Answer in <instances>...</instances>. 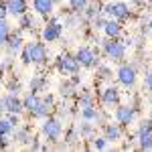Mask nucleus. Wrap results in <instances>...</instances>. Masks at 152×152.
I'll use <instances>...</instances> for the list:
<instances>
[{
	"label": "nucleus",
	"instance_id": "1",
	"mask_svg": "<svg viewBox=\"0 0 152 152\" xmlns=\"http://www.w3.org/2000/svg\"><path fill=\"white\" fill-rule=\"evenodd\" d=\"M20 59L24 65H45L49 61V53H47V45L43 41H31L24 43L20 49Z\"/></svg>",
	"mask_w": 152,
	"mask_h": 152
},
{
	"label": "nucleus",
	"instance_id": "2",
	"mask_svg": "<svg viewBox=\"0 0 152 152\" xmlns=\"http://www.w3.org/2000/svg\"><path fill=\"white\" fill-rule=\"evenodd\" d=\"M41 134H43L49 142H57L59 138L63 136V122H61V118H55V116L43 118Z\"/></svg>",
	"mask_w": 152,
	"mask_h": 152
},
{
	"label": "nucleus",
	"instance_id": "3",
	"mask_svg": "<svg viewBox=\"0 0 152 152\" xmlns=\"http://www.w3.org/2000/svg\"><path fill=\"white\" fill-rule=\"evenodd\" d=\"M102 12H104L107 18H114V20H128L132 16V8H130L126 2H107L105 6H102Z\"/></svg>",
	"mask_w": 152,
	"mask_h": 152
},
{
	"label": "nucleus",
	"instance_id": "4",
	"mask_svg": "<svg viewBox=\"0 0 152 152\" xmlns=\"http://www.w3.org/2000/svg\"><path fill=\"white\" fill-rule=\"evenodd\" d=\"M55 69H57L59 73H63V75H73V73H79L81 65H79V61L75 59V55H71V53H61V55L55 59Z\"/></svg>",
	"mask_w": 152,
	"mask_h": 152
},
{
	"label": "nucleus",
	"instance_id": "5",
	"mask_svg": "<svg viewBox=\"0 0 152 152\" xmlns=\"http://www.w3.org/2000/svg\"><path fill=\"white\" fill-rule=\"evenodd\" d=\"M75 59L79 61V65L85 67V69H95L99 65V53L95 51L94 47H79L75 51Z\"/></svg>",
	"mask_w": 152,
	"mask_h": 152
},
{
	"label": "nucleus",
	"instance_id": "6",
	"mask_svg": "<svg viewBox=\"0 0 152 152\" xmlns=\"http://www.w3.org/2000/svg\"><path fill=\"white\" fill-rule=\"evenodd\" d=\"M102 49H104L107 59L122 61V59L126 57V43L120 41V39H105L104 43H102Z\"/></svg>",
	"mask_w": 152,
	"mask_h": 152
},
{
	"label": "nucleus",
	"instance_id": "7",
	"mask_svg": "<svg viewBox=\"0 0 152 152\" xmlns=\"http://www.w3.org/2000/svg\"><path fill=\"white\" fill-rule=\"evenodd\" d=\"M116 79L120 85H124V87H132L136 79H138V69H136V65H132V63H122L116 71Z\"/></svg>",
	"mask_w": 152,
	"mask_h": 152
},
{
	"label": "nucleus",
	"instance_id": "8",
	"mask_svg": "<svg viewBox=\"0 0 152 152\" xmlns=\"http://www.w3.org/2000/svg\"><path fill=\"white\" fill-rule=\"evenodd\" d=\"M63 35V24L59 23V18H51L47 20V24L43 26V31H41V39H43V43H55L59 41Z\"/></svg>",
	"mask_w": 152,
	"mask_h": 152
},
{
	"label": "nucleus",
	"instance_id": "9",
	"mask_svg": "<svg viewBox=\"0 0 152 152\" xmlns=\"http://www.w3.org/2000/svg\"><path fill=\"white\" fill-rule=\"evenodd\" d=\"M0 104L4 107V112H10V114H23L24 112V105H23V99L18 97V94H4L0 95Z\"/></svg>",
	"mask_w": 152,
	"mask_h": 152
},
{
	"label": "nucleus",
	"instance_id": "10",
	"mask_svg": "<svg viewBox=\"0 0 152 152\" xmlns=\"http://www.w3.org/2000/svg\"><path fill=\"white\" fill-rule=\"evenodd\" d=\"M138 146L142 150H152V122L150 120H144L140 126H138Z\"/></svg>",
	"mask_w": 152,
	"mask_h": 152
},
{
	"label": "nucleus",
	"instance_id": "11",
	"mask_svg": "<svg viewBox=\"0 0 152 152\" xmlns=\"http://www.w3.org/2000/svg\"><path fill=\"white\" fill-rule=\"evenodd\" d=\"M114 118H116V122L122 126V128H130V124L134 122V118H136V112H134V107H130V105H116V112H114Z\"/></svg>",
	"mask_w": 152,
	"mask_h": 152
},
{
	"label": "nucleus",
	"instance_id": "12",
	"mask_svg": "<svg viewBox=\"0 0 152 152\" xmlns=\"http://www.w3.org/2000/svg\"><path fill=\"white\" fill-rule=\"evenodd\" d=\"M120 97H122V94H120V89H118L116 85H107L104 91H102V95H99L102 104H104V105H110V107L120 104Z\"/></svg>",
	"mask_w": 152,
	"mask_h": 152
},
{
	"label": "nucleus",
	"instance_id": "13",
	"mask_svg": "<svg viewBox=\"0 0 152 152\" xmlns=\"http://www.w3.org/2000/svg\"><path fill=\"white\" fill-rule=\"evenodd\" d=\"M102 31H104V35L107 37V39H120V37L124 35L122 23H120V20H114V18H107Z\"/></svg>",
	"mask_w": 152,
	"mask_h": 152
},
{
	"label": "nucleus",
	"instance_id": "14",
	"mask_svg": "<svg viewBox=\"0 0 152 152\" xmlns=\"http://www.w3.org/2000/svg\"><path fill=\"white\" fill-rule=\"evenodd\" d=\"M104 136L107 142H118V140H122V136H124V128L118 122L116 124L107 122V124H104Z\"/></svg>",
	"mask_w": 152,
	"mask_h": 152
},
{
	"label": "nucleus",
	"instance_id": "15",
	"mask_svg": "<svg viewBox=\"0 0 152 152\" xmlns=\"http://www.w3.org/2000/svg\"><path fill=\"white\" fill-rule=\"evenodd\" d=\"M24 45V39H23V31H10V37H8V41H6V45L4 47L8 49V53L14 55V53H18Z\"/></svg>",
	"mask_w": 152,
	"mask_h": 152
},
{
	"label": "nucleus",
	"instance_id": "16",
	"mask_svg": "<svg viewBox=\"0 0 152 152\" xmlns=\"http://www.w3.org/2000/svg\"><path fill=\"white\" fill-rule=\"evenodd\" d=\"M33 8L39 16H51L55 10V2L53 0H33Z\"/></svg>",
	"mask_w": 152,
	"mask_h": 152
},
{
	"label": "nucleus",
	"instance_id": "17",
	"mask_svg": "<svg viewBox=\"0 0 152 152\" xmlns=\"http://www.w3.org/2000/svg\"><path fill=\"white\" fill-rule=\"evenodd\" d=\"M6 8H8V14L20 16L28 10V0H6Z\"/></svg>",
	"mask_w": 152,
	"mask_h": 152
},
{
	"label": "nucleus",
	"instance_id": "18",
	"mask_svg": "<svg viewBox=\"0 0 152 152\" xmlns=\"http://www.w3.org/2000/svg\"><path fill=\"white\" fill-rule=\"evenodd\" d=\"M79 116L85 122H102V112L95 107V105H85V107H79Z\"/></svg>",
	"mask_w": 152,
	"mask_h": 152
},
{
	"label": "nucleus",
	"instance_id": "19",
	"mask_svg": "<svg viewBox=\"0 0 152 152\" xmlns=\"http://www.w3.org/2000/svg\"><path fill=\"white\" fill-rule=\"evenodd\" d=\"M12 140L16 142V144H20V146H26L33 140V134H31V130L26 128V126H16V132H14Z\"/></svg>",
	"mask_w": 152,
	"mask_h": 152
},
{
	"label": "nucleus",
	"instance_id": "20",
	"mask_svg": "<svg viewBox=\"0 0 152 152\" xmlns=\"http://www.w3.org/2000/svg\"><path fill=\"white\" fill-rule=\"evenodd\" d=\"M51 112H53V105H49L47 102L41 97V102L35 105V110L31 112V116H33V118H39V120H43V118L51 116Z\"/></svg>",
	"mask_w": 152,
	"mask_h": 152
},
{
	"label": "nucleus",
	"instance_id": "21",
	"mask_svg": "<svg viewBox=\"0 0 152 152\" xmlns=\"http://www.w3.org/2000/svg\"><path fill=\"white\" fill-rule=\"evenodd\" d=\"M77 94V85L71 81H63L61 85H59V95L63 97V99H69V97H73V95Z\"/></svg>",
	"mask_w": 152,
	"mask_h": 152
},
{
	"label": "nucleus",
	"instance_id": "22",
	"mask_svg": "<svg viewBox=\"0 0 152 152\" xmlns=\"http://www.w3.org/2000/svg\"><path fill=\"white\" fill-rule=\"evenodd\" d=\"M39 102H41V95H39V94H35V91H28V94H26V95L23 97L24 112H28V114H31V112L35 110V105L39 104Z\"/></svg>",
	"mask_w": 152,
	"mask_h": 152
},
{
	"label": "nucleus",
	"instance_id": "23",
	"mask_svg": "<svg viewBox=\"0 0 152 152\" xmlns=\"http://www.w3.org/2000/svg\"><path fill=\"white\" fill-rule=\"evenodd\" d=\"M28 87H31V91L39 94V91H43V89L47 87V79H45L43 75H35V77L31 79V83H28Z\"/></svg>",
	"mask_w": 152,
	"mask_h": 152
},
{
	"label": "nucleus",
	"instance_id": "24",
	"mask_svg": "<svg viewBox=\"0 0 152 152\" xmlns=\"http://www.w3.org/2000/svg\"><path fill=\"white\" fill-rule=\"evenodd\" d=\"M35 18L28 14V12H24L18 16V26H20V31H31V28H35Z\"/></svg>",
	"mask_w": 152,
	"mask_h": 152
},
{
	"label": "nucleus",
	"instance_id": "25",
	"mask_svg": "<svg viewBox=\"0 0 152 152\" xmlns=\"http://www.w3.org/2000/svg\"><path fill=\"white\" fill-rule=\"evenodd\" d=\"M81 14L85 16V20H94L97 14H102V8H99L97 4H89V2H87V6L81 10Z\"/></svg>",
	"mask_w": 152,
	"mask_h": 152
},
{
	"label": "nucleus",
	"instance_id": "26",
	"mask_svg": "<svg viewBox=\"0 0 152 152\" xmlns=\"http://www.w3.org/2000/svg\"><path fill=\"white\" fill-rule=\"evenodd\" d=\"M94 130H95L94 122H85V120H83V124L77 128V132H79L81 138H91V136H94Z\"/></svg>",
	"mask_w": 152,
	"mask_h": 152
},
{
	"label": "nucleus",
	"instance_id": "27",
	"mask_svg": "<svg viewBox=\"0 0 152 152\" xmlns=\"http://www.w3.org/2000/svg\"><path fill=\"white\" fill-rule=\"evenodd\" d=\"M89 140H91L89 148H94V150H105L107 144H110V142L105 140V136H91Z\"/></svg>",
	"mask_w": 152,
	"mask_h": 152
},
{
	"label": "nucleus",
	"instance_id": "28",
	"mask_svg": "<svg viewBox=\"0 0 152 152\" xmlns=\"http://www.w3.org/2000/svg\"><path fill=\"white\" fill-rule=\"evenodd\" d=\"M8 37H10V24L6 23V18H4V20H0V47L6 45Z\"/></svg>",
	"mask_w": 152,
	"mask_h": 152
},
{
	"label": "nucleus",
	"instance_id": "29",
	"mask_svg": "<svg viewBox=\"0 0 152 152\" xmlns=\"http://www.w3.org/2000/svg\"><path fill=\"white\" fill-rule=\"evenodd\" d=\"M12 132H14V126L10 124V120L0 116V136H10Z\"/></svg>",
	"mask_w": 152,
	"mask_h": 152
},
{
	"label": "nucleus",
	"instance_id": "30",
	"mask_svg": "<svg viewBox=\"0 0 152 152\" xmlns=\"http://www.w3.org/2000/svg\"><path fill=\"white\" fill-rule=\"evenodd\" d=\"M85 105H94V95L89 91H81L77 95V107H85Z\"/></svg>",
	"mask_w": 152,
	"mask_h": 152
},
{
	"label": "nucleus",
	"instance_id": "31",
	"mask_svg": "<svg viewBox=\"0 0 152 152\" xmlns=\"http://www.w3.org/2000/svg\"><path fill=\"white\" fill-rule=\"evenodd\" d=\"M77 140H81V136H79V132L73 128V130H69L67 132V136H65V146H73Z\"/></svg>",
	"mask_w": 152,
	"mask_h": 152
},
{
	"label": "nucleus",
	"instance_id": "32",
	"mask_svg": "<svg viewBox=\"0 0 152 152\" xmlns=\"http://www.w3.org/2000/svg\"><path fill=\"white\" fill-rule=\"evenodd\" d=\"M87 2H89V0H69V8L73 12H79V14H81V10L87 6Z\"/></svg>",
	"mask_w": 152,
	"mask_h": 152
},
{
	"label": "nucleus",
	"instance_id": "33",
	"mask_svg": "<svg viewBox=\"0 0 152 152\" xmlns=\"http://www.w3.org/2000/svg\"><path fill=\"white\" fill-rule=\"evenodd\" d=\"M95 69H97V75H99L102 79H112V75H114L112 69H110V67H105V65H102V63H99Z\"/></svg>",
	"mask_w": 152,
	"mask_h": 152
},
{
	"label": "nucleus",
	"instance_id": "34",
	"mask_svg": "<svg viewBox=\"0 0 152 152\" xmlns=\"http://www.w3.org/2000/svg\"><path fill=\"white\" fill-rule=\"evenodd\" d=\"M6 89H8L10 94H18V91H20V81H18V79H14V77H12V79H8Z\"/></svg>",
	"mask_w": 152,
	"mask_h": 152
},
{
	"label": "nucleus",
	"instance_id": "35",
	"mask_svg": "<svg viewBox=\"0 0 152 152\" xmlns=\"http://www.w3.org/2000/svg\"><path fill=\"white\" fill-rule=\"evenodd\" d=\"M6 118L10 120V124L16 128V126H20V114H10V112H6Z\"/></svg>",
	"mask_w": 152,
	"mask_h": 152
},
{
	"label": "nucleus",
	"instance_id": "36",
	"mask_svg": "<svg viewBox=\"0 0 152 152\" xmlns=\"http://www.w3.org/2000/svg\"><path fill=\"white\" fill-rule=\"evenodd\" d=\"M8 16V8H6V0H0V20H4Z\"/></svg>",
	"mask_w": 152,
	"mask_h": 152
},
{
	"label": "nucleus",
	"instance_id": "37",
	"mask_svg": "<svg viewBox=\"0 0 152 152\" xmlns=\"http://www.w3.org/2000/svg\"><path fill=\"white\" fill-rule=\"evenodd\" d=\"M144 87H146L148 91H152V71H148V73L144 75Z\"/></svg>",
	"mask_w": 152,
	"mask_h": 152
},
{
	"label": "nucleus",
	"instance_id": "38",
	"mask_svg": "<svg viewBox=\"0 0 152 152\" xmlns=\"http://www.w3.org/2000/svg\"><path fill=\"white\" fill-rule=\"evenodd\" d=\"M28 146H31V150H41V148H43V146H41V140H39L37 136H33V140H31Z\"/></svg>",
	"mask_w": 152,
	"mask_h": 152
},
{
	"label": "nucleus",
	"instance_id": "39",
	"mask_svg": "<svg viewBox=\"0 0 152 152\" xmlns=\"http://www.w3.org/2000/svg\"><path fill=\"white\" fill-rule=\"evenodd\" d=\"M10 146V140H8V136H0V150H6Z\"/></svg>",
	"mask_w": 152,
	"mask_h": 152
},
{
	"label": "nucleus",
	"instance_id": "40",
	"mask_svg": "<svg viewBox=\"0 0 152 152\" xmlns=\"http://www.w3.org/2000/svg\"><path fill=\"white\" fill-rule=\"evenodd\" d=\"M43 99H45V102H47L49 105H53V107H55V95L47 94V95H43Z\"/></svg>",
	"mask_w": 152,
	"mask_h": 152
},
{
	"label": "nucleus",
	"instance_id": "41",
	"mask_svg": "<svg viewBox=\"0 0 152 152\" xmlns=\"http://www.w3.org/2000/svg\"><path fill=\"white\" fill-rule=\"evenodd\" d=\"M71 81L75 83V85H79V83H81V75H77V73H73V77H71Z\"/></svg>",
	"mask_w": 152,
	"mask_h": 152
},
{
	"label": "nucleus",
	"instance_id": "42",
	"mask_svg": "<svg viewBox=\"0 0 152 152\" xmlns=\"http://www.w3.org/2000/svg\"><path fill=\"white\" fill-rule=\"evenodd\" d=\"M146 26H148V28H146V33H152V18L146 23Z\"/></svg>",
	"mask_w": 152,
	"mask_h": 152
},
{
	"label": "nucleus",
	"instance_id": "43",
	"mask_svg": "<svg viewBox=\"0 0 152 152\" xmlns=\"http://www.w3.org/2000/svg\"><path fill=\"white\" fill-rule=\"evenodd\" d=\"M132 4H136V6H140V4H144V0H132Z\"/></svg>",
	"mask_w": 152,
	"mask_h": 152
},
{
	"label": "nucleus",
	"instance_id": "44",
	"mask_svg": "<svg viewBox=\"0 0 152 152\" xmlns=\"http://www.w3.org/2000/svg\"><path fill=\"white\" fill-rule=\"evenodd\" d=\"M2 114H4V107H2V104H0V116H2Z\"/></svg>",
	"mask_w": 152,
	"mask_h": 152
},
{
	"label": "nucleus",
	"instance_id": "45",
	"mask_svg": "<svg viewBox=\"0 0 152 152\" xmlns=\"http://www.w3.org/2000/svg\"><path fill=\"white\" fill-rule=\"evenodd\" d=\"M144 4H152V0H144Z\"/></svg>",
	"mask_w": 152,
	"mask_h": 152
},
{
	"label": "nucleus",
	"instance_id": "46",
	"mask_svg": "<svg viewBox=\"0 0 152 152\" xmlns=\"http://www.w3.org/2000/svg\"><path fill=\"white\" fill-rule=\"evenodd\" d=\"M53 2H55V4H59V2H63V0H53Z\"/></svg>",
	"mask_w": 152,
	"mask_h": 152
},
{
	"label": "nucleus",
	"instance_id": "47",
	"mask_svg": "<svg viewBox=\"0 0 152 152\" xmlns=\"http://www.w3.org/2000/svg\"><path fill=\"white\" fill-rule=\"evenodd\" d=\"M0 91H2V81H0Z\"/></svg>",
	"mask_w": 152,
	"mask_h": 152
},
{
	"label": "nucleus",
	"instance_id": "48",
	"mask_svg": "<svg viewBox=\"0 0 152 152\" xmlns=\"http://www.w3.org/2000/svg\"><path fill=\"white\" fill-rule=\"evenodd\" d=\"M150 122H152V118H150Z\"/></svg>",
	"mask_w": 152,
	"mask_h": 152
}]
</instances>
